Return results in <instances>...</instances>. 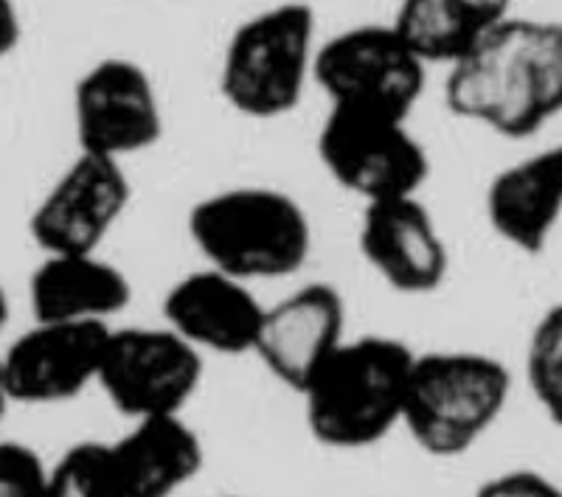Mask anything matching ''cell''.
<instances>
[{
  "mask_svg": "<svg viewBox=\"0 0 562 497\" xmlns=\"http://www.w3.org/2000/svg\"><path fill=\"white\" fill-rule=\"evenodd\" d=\"M23 39V23L14 0H0V54H12Z\"/></svg>",
  "mask_w": 562,
  "mask_h": 497,
  "instance_id": "cell-23",
  "label": "cell"
},
{
  "mask_svg": "<svg viewBox=\"0 0 562 497\" xmlns=\"http://www.w3.org/2000/svg\"><path fill=\"white\" fill-rule=\"evenodd\" d=\"M526 383L546 419L562 428V304H551L531 326Z\"/></svg>",
  "mask_w": 562,
  "mask_h": 497,
  "instance_id": "cell-19",
  "label": "cell"
},
{
  "mask_svg": "<svg viewBox=\"0 0 562 497\" xmlns=\"http://www.w3.org/2000/svg\"><path fill=\"white\" fill-rule=\"evenodd\" d=\"M48 497H122L110 461V441L68 447L52 464Z\"/></svg>",
  "mask_w": 562,
  "mask_h": 497,
  "instance_id": "cell-20",
  "label": "cell"
},
{
  "mask_svg": "<svg viewBox=\"0 0 562 497\" xmlns=\"http://www.w3.org/2000/svg\"><path fill=\"white\" fill-rule=\"evenodd\" d=\"M186 234L209 268L248 284L288 279L313 253L310 214L273 185H231L198 200Z\"/></svg>",
  "mask_w": 562,
  "mask_h": 497,
  "instance_id": "cell-3",
  "label": "cell"
},
{
  "mask_svg": "<svg viewBox=\"0 0 562 497\" xmlns=\"http://www.w3.org/2000/svg\"><path fill=\"white\" fill-rule=\"evenodd\" d=\"M430 63L394 23H366L321 39L315 84L329 108L408 115L419 104Z\"/></svg>",
  "mask_w": 562,
  "mask_h": 497,
  "instance_id": "cell-7",
  "label": "cell"
},
{
  "mask_svg": "<svg viewBox=\"0 0 562 497\" xmlns=\"http://www.w3.org/2000/svg\"><path fill=\"white\" fill-rule=\"evenodd\" d=\"M492 234L524 256H540L562 223V144L526 155L492 174L484 194Z\"/></svg>",
  "mask_w": 562,
  "mask_h": 497,
  "instance_id": "cell-15",
  "label": "cell"
},
{
  "mask_svg": "<svg viewBox=\"0 0 562 497\" xmlns=\"http://www.w3.org/2000/svg\"><path fill=\"white\" fill-rule=\"evenodd\" d=\"M414 360L416 351L389 335L346 338L301 391L313 439L363 450L403 428Z\"/></svg>",
  "mask_w": 562,
  "mask_h": 497,
  "instance_id": "cell-2",
  "label": "cell"
},
{
  "mask_svg": "<svg viewBox=\"0 0 562 497\" xmlns=\"http://www.w3.org/2000/svg\"><path fill=\"white\" fill-rule=\"evenodd\" d=\"M358 248L378 279L396 293L430 295L448 281V242L419 194L366 203Z\"/></svg>",
  "mask_w": 562,
  "mask_h": 497,
  "instance_id": "cell-12",
  "label": "cell"
},
{
  "mask_svg": "<svg viewBox=\"0 0 562 497\" xmlns=\"http://www.w3.org/2000/svg\"><path fill=\"white\" fill-rule=\"evenodd\" d=\"M52 466L26 441L0 444V497H48Z\"/></svg>",
  "mask_w": 562,
  "mask_h": 497,
  "instance_id": "cell-21",
  "label": "cell"
},
{
  "mask_svg": "<svg viewBox=\"0 0 562 497\" xmlns=\"http://www.w3.org/2000/svg\"><path fill=\"white\" fill-rule=\"evenodd\" d=\"M509 14L512 0H400L391 23L430 65L448 68Z\"/></svg>",
  "mask_w": 562,
  "mask_h": 497,
  "instance_id": "cell-18",
  "label": "cell"
},
{
  "mask_svg": "<svg viewBox=\"0 0 562 497\" xmlns=\"http://www.w3.org/2000/svg\"><path fill=\"white\" fill-rule=\"evenodd\" d=\"M203 380V351L172 326H113L99 388L127 419L183 414Z\"/></svg>",
  "mask_w": 562,
  "mask_h": 497,
  "instance_id": "cell-8",
  "label": "cell"
},
{
  "mask_svg": "<svg viewBox=\"0 0 562 497\" xmlns=\"http://www.w3.org/2000/svg\"><path fill=\"white\" fill-rule=\"evenodd\" d=\"M473 497H562V484L537 470H506L484 481Z\"/></svg>",
  "mask_w": 562,
  "mask_h": 497,
  "instance_id": "cell-22",
  "label": "cell"
},
{
  "mask_svg": "<svg viewBox=\"0 0 562 497\" xmlns=\"http://www.w3.org/2000/svg\"><path fill=\"white\" fill-rule=\"evenodd\" d=\"M133 185L124 160L85 153L65 166L29 217V234L43 253L99 250L127 214Z\"/></svg>",
  "mask_w": 562,
  "mask_h": 497,
  "instance_id": "cell-11",
  "label": "cell"
},
{
  "mask_svg": "<svg viewBox=\"0 0 562 497\" xmlns=\"http://www.w3.org/2000/svg\"><path fill=\"white\" fill-rule=\"evenodd\" d=\"M318 20L304 0H284L243 20L223 48L220 93L254 122L293 113L315 82Z\"/></svg>",
  "mask_w": 562,
  "mask_h": 497,
  "instance_id": "cell-4",
  "label": "cell"
},
{
  "mask_svg": "<svg viewBox=\"0 0 562 497\" xmlns=\"http://www.w3.org/2000/svg\"><path fill=\"white\" fill-rule=\"evenodd\" d=\"M445 104L461 122L526 138L562 113V23L509 14L445 68Z\"/></svg>",
  "mask_w": 562,
  "mask_h": 497,
  "instance_id": "cell-1",
  "label": "cell"
},
{
  "mask_svg": "<svg viewBox=\"0 0 562 497\" xmlns=\"http://www.w3.org/2000/svg\"><path fill=\"white\" fill-rule=\"evenodd\" d=\"M315 147L329 178L363 205L419 194L430 174L428 149L408 115L329 108Z\"/></svg>",
  "mask_w": 562,
  "mask_h": 497,
  "instance_id": "cell-6",
  "label": "cell"
},
{
  "mask_svg": "<svg viewBox=\"0 0 562 497\" xmlns=\"http://www.w3.org/2000/svg\"><path fill=\"white\" fill-rule=\"evenodd\" d=\"M265 309L254 284L209 264L186 273L164 295V324L203 354H254Z\"/></svg>",
  "mask_w": 562,
  "mask_h": 497,
  "instance_id": "cell-14",
  "label": "cell"
},
{
  "mask_svg": "<svg viewBox=\"0 0 562 497\" xmlns=\"http://www.w3.org/2000/svg\"><path fill=\"white\" fill-rule=\"evenodd\" d=\"M346 338L340 290L326 281H310L265 309L254 354L279 383L301 394Z\"/></svg>",
  "mask_w": 562,
  "mask_h": 497,
  "instance_id": "cell-13",
  "label": "cell"
},
{
  "mask_svg": "<svg viewBox=\"0 0 562 497\" xmlns=\"http://www.w3.org/2000/svg\"><path fill=\"white\" fill-rule=\"evenodd\" d=\"M225 497H239V495H225Z\"/></svg>",
  "mask_w": 562,
  "mask_h": 497,
  "instance_id": "cell-24",
  "label": "cell"
},
{
  "mask_svg": "<svg viewBox=\"0 0 562 497\" xmlns=\"http://www.w3.org/2000/svg\"><path fill=\"white\" fill-rule=\"evenodd\" d=\"M113 324L34 320L7 346L0 391L20 405H57L99 383Z\"/></svg>",
  "mask_w": 562,
  "mask_h": 497,
  "instance_id": "cell-10",
  "label": "cell"
},
{
  "mask_svg": "<svg viewBox=\"0 0 562 497\" xmlns=\"http://www.w3.org/2000/svg\"><path fill=\"white\" fill-rule=\"evenodd\" d=\"M512 371L484 351L445 349L416 354L403 428L430 459L470 453L501 419Z\"/></svg>",
  "mask_w": 562,
  "mask_h": 497,
  "instance_id": "cell-5",
  "label": "cell"
},
{
  "mask_svg": "<svg viewBox=\"0 0 562 497\" xmlns=\"http://www.w3.org/2000/svg\"><path fill=\"white\" fill-rule=\"evenodd\" d=\"M34 320H99L124 313L133 301V281L99 250L43 253L29 279Z\"/></svg>",
  "mask_w": 562,
  "mask_h": 497,
  "instance_id": "cell-17",
  "label": "cell"
},
{
  "mask_svg": "<svg viewBox=\"0 0 562 497\" xmlns=\"http://www.w3.org/2000/svg\"><path fill=\"white\" fill-rule=\"evenodd\" d=\"M110 461L122 497H172L198 478L205 450L180 414L153 416L110 441Z\"/></svg>",
  "mask_w": 562,
  "mask_h": 497,
  "instance_id": "cell-16",
  "label": "cell"
},
{
  "mask_svg": "<svg viewBox=\"0 0 562 497\" xmlns=\"http://www.w3.org/2000/svg\"><path fill=\"white\" fill-rule=\"evenodd\" d=\"M74 129L85 153L124 160L164 138V104L149 70L130 57L90 65L74 88Z\"/></svg>",
  "mask_w": 562,
  "mask_h": 497,
  "instance_id": "cell-9",
  "label": "cell"
}]
</instances>
